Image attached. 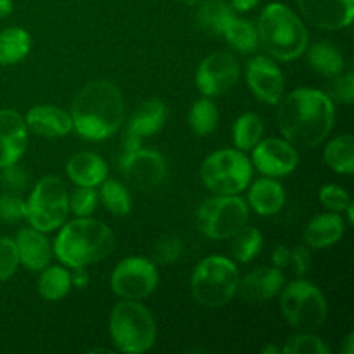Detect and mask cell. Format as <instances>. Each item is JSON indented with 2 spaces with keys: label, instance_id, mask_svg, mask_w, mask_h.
Wrapping results in <instances>:
<instances>
[{
  "label": "cell",
  "instance_id": "obj_1",
  "mask_svg": "<svg viewBox=\"0 0 354 354\" xmlns=\"http://www.w3.org/2000/svg\"><path fill=\"white\" fill-rule=\"evenodd\" d=\"M279 106L280 133L296 149L317 147L334 127V100L322 90L297 88Z\"/></svg>",
  "mask_w": 354,
  "mask_h": 354
},
{
  "label": "cell",
  "instance_id": "obj_2",
  "mask_svg": "<svg viewBox=\"0 0 354 354\" xmlns=\"http://www.w3.org/2000/svg\"><path fill=\"white\" fill-rule=\"evenodd\" d=\"M73 130L92 142L106 140L120 130L124 120V100L120 88L107 80L88 82L71 106Z\"/></svg>",
  "mask_w": 354,
  "mask_h": 354
},
{
  "label": "cell",
  "instance_id": "obj_3",
  "mask_svg": "<svg viewBox=\"0 0 354 354\" xmlns=\"http://www.w3.org/2000/svg\"><path fill=\"white\" fill-rule=\"evenodd\" d=\"M116 239L113 230L93 218H76L59 230L52 252L68 268L88 266L113 254Z\"/></svg>",
  "mask_w": 354,
  "mask_h": 354
},
{
  "label": "cell",
  "instance_id": "obj_4",
  "mask_svg": "<svg viewBox=\"0 0 354 354\" xmlns=\"http://www.w3.org/2000/svg\"><path fill=\"white\" fill-rule=\"evenodd\" d=\"M256 30L263 50L277 61L301 57L310 44L303 19L282 2H272L261 10Z\"/></svg>",
  "mask_w": 354,
  "mask_h": 354
},
{
  "label": "cell",
  "instance_id": "obj_5",
  "mask_svg": "<svg viewBox=\"0 0 354 354\" xmlns=\"http://www.w3.org/2000/svg\"><path fill=\"white\" fill-rule=\"evenodd\" d=\"M109 332L118 351L140 354L156 342V322L151 311L138 301L123 299L114 304L109 317Z\"/></svg>",
  "mask_w": 354,
  "mask_h": 354
},
{
  "label": "cell",
  "instance_id": "obj_6",
  "mask_svg": "<svg viewBox=\"0 0 354 354\" xmlns=\"http://www.w3.org/2000/svg\"><path fill=\"white\" fill-rule=\"evenodd\" d=\"M239 268L230 258L213 254L199 261L190 279L192 296L201 306L221 308L237 294Z\"/></svg>",
  "mask_w": 354,
  "mask_h": 354
},
{
  "label": "cell",
  "instance_id": "obj_7",
  "mask_svg": "<svg viewBox=\"0 0 354 354\" xmlns=\"http://www.w3.org/2000/svg\"><path fill=\"white\" fill-rule=\"evenodd\" d=\"M252 162L239 149H221L204 159L201 180L214 196H239L249 187Z\"/></svg>",
  "mask_w": 354,
  "mask_h": 354
},
{
  "label": "cell",
  "instance_id": "obj_8",
  "mask_svg": "<svg viewBox=\"0 0 354 354\" xmlns=\"http://www.w3.org/2000/svg\"><path fill=\"white\" fill-rule=\"evenodd\" d=\"M283 318L301 332H313L327 320V299L315 283L297 279L280 290Z\"/></svg>",
  "mask_w": 354,
  "mask_h": 354
},
{
  "label": "cell",
  "instance_id": "obj_9",
  "mask_svg": "<svg viewBox=\"0 0 354 354\" xmlns=\"http://www.w3.org/2000/svg\"><path fill=\"white\" fill-rule=\"evenodd\" d=\"M69 213V194L57 176L38 180L26 201V220L37 230L54 232L64 225Z\"/></svg>",
  "mask_w": 354,
  "mask_h": 354
},
{
  "label": "cell",
  "instance_id": "obj_10",
  "mask_svg": "<svg viewBox=\"0 0 354 354\" xmlns=\"http://www.w3.org/2000/svg\"><path fill=\"white\" fill-rule=\"evenodd\" d=\"M197 228L213 241L230 239L249 221V206L239 196H214L197 209Z\"/></svg>",
  "mask_w": 354,
  "mask_h": 354
},
{
  "label": "cell",
  "instance_id": "obj_11",
  "mask_svg": "<svg viewBox=\"0 0 354 354\" xmlns=\"http://www.w3.org/2000/svg\"><path fill=\"white\" fill-rule=\"evenodd\" d=\"M158 282V266L144 256L124 258L118 263L111 275V289L121 299H144L154 292Z\"/></svg>",
  "mask_w": 354,
  "mask_h": 354
},
{
  "label": "cell",
  "instance_id": "obj_12",
  "mask_svg": "<svg viewBox=\"0 0 354 354\" xmlns=\"http://www.w3.org/2000/svg\"><path fill=\"white\" fill-rule=\"evenodd\" d=\"M241 76V62L232 52L220 50L207 55L196 71L197 90L204 97H220L237 83Z\"/></svg>",
  "mask_w": 354,
  "mask_h": 354
},
{
  "label": "cell",
  "instance_id": "obj_13",
  "mask_svg": "<svg viewBox=\"0 0 354 354\" xmlns=\"http://www.w3.org/2000/svg\"><path fill=\"white\" fill-rule=\"evenodd\" d=\"M120 169L128 182L140 190H152L161 185L168 176L166 159L152 149H137L123 152Z\"/></svg>",
  "mask_w": 354,
  "mask_h": 354
},
{
  "label": "cell",
  "instance_id": "obj_14",
  "mask_svg": "<svg viewBox=\"0 0 354 354\" xmlns=\"http://www.w3.org/2000/svg\"><path fill=\"white\" fill-rule=\"evenodd\" d=\"M252 165L261 175L282 178L297 168L299 154L286 138H266L252 147Z\"/></svg>",
  "mask_w": 354,
  "mask_h": 354
},
{
  "label": "cell",
  "instance_id": "obj_15",
  "mask_svg": "<svg viewBox=\"0 0 354 354\" xmlns=\"http://www.w3.org/2000/svg\"><path fill=\"white\" fill-rule=\"evenodd\" d=\"M245 80L252 95L270 106H279L283 99L286 78L279 66L268 55H254L245 68Z\"/></svg>",
  "mask_w": 354,
  "mask_h": 354
},
{
  "label": "cell",
  "instance_id": "obj_16",
  "mask_svg": "<svg viewBox=\"0 0 354 354\" xmlns=\"http://www.w3.org/2000/svg\"><path fill=\"white\" fill-rule=\"evenodd\" d=\"M304 19L327 31L344 30L353 23L354 0H297Z\"/></svg>",
  "mask_w": 354,
  "mask_h": 354
},
{
  "label": "cell",
  "instance_id": "obj_17",
  "mask_svg": "<svg viewBox=\"0 0 354 354\" xmlns=\"http://www.w3.org/2000/svg\"><path fill=\"white\" fill-rule=\"evenodd\" d=\"M286 277L277 266H259L239 279L237 294L248 303H266L279 296Z\"/></svg>",
  "mask_w": 354,
  "mask_h": 354
},
{
  "label": "cell",
  "instance_id": "obj_18",
  "mask_svg": "<svg viewBox=\"0 0 354 354\" xmlns=\"http://www.w3.org/2000/svg\"><path fill=\"white\" fill-rule=\"evenodd\" d=\"M28 145V127L17 111H0V168L17 165Z\"/></svg>",
  "mask_w": 354,
  "mask_h": 354
},
{
  "label": "cell",
  "instance_id": "obj_19",
  "mask_svg": "<svg viewBox=\"0 0 354 354\" xmlns=\"http://www.w3.org/2000/svg\"><path fill=\"white\" fill-rule=\"evenodd\" d=\"M28 131L44 138H61L73 131L71 114L59 106L40 104L28 111L26 118Z\"/></svg>",
  "mask_w": 354,
  "mask_h": 354
},
{
  "label": "cell",
  "instance_id": "obj_20",
  "mask_svg": "<svg viewBox=\"0 0 354 354\" xmlns=\"http://www.w3.org/2000/svg\"><path fill=\"white\" fill-rule=\"evenodd\" d=\"M16 248L19 254V263L30 272H41L50 265L52 248L44 232L30 227H23L16 234Z\"/></svg>",
  "mask_w": 354,
  "mask_h": 354
},
{
  "label": "cell",
  "instance_id": "obj_21",
  "mask_svg": "<svg viewBox=\"0 0 354 354\" xmlns=\"http://www.w3.org/2000/svg\"><path fill=\"white\" fill-rule=\"evenodd\" d=\"M66 173L76 187H99L107 178V165L95 152H78L69 158Z\"/></svg>",
  "mask_w": 354,
  "mask_h": 354
},
{
  "label": "cell",
  "instance_id": "obj_22",
  "mask_svg": "<svg viewBox=\"0 0 354 354\" xmlns=\"http://www.w3.org/2000/svg\"><path fill=\"white\" fill-rule=\"evenodd\" d=\"M346 230V223L339 213L317 214L304 230V241L313 249H327L337 244Z\"/></svg>",
  "mask_w": 354,
  "mask_h": 354
},
{
  "label": "cell",
  "instance_id": "obj_23",
  "mask_svg": "<svg viewBox=\"0 0 354 354\" xmlns=\"http://www.w3.org/2000/svg\"><path fill=\"white\" fill-rule=\"evenodd\" d=\"M166 116H168V109H166V104L162 100H145L131 114L130 121H128L127 133L133 135V137L140 138V140L152 137V135H156L161 130L166 121Z\"/></svg>",
  "mask_w": 354,
  "mask_h": 354
},
{
  "label": "cell",
  "instance_id": "obj_24",
  "mask_svg": "<svg viewBox=\"0 0 354 354\" xmlns=\"http://www.w3.org/2000/svg\"><path fill=\"white\" fill-rule=\"evenodd\" d=\"M286 190L275 178H259L249 189L248 203L261 216H273L286 206Z\"/></svg>",
  "mask_w": 354,
  "mask_h": 354
},
{
  "label": "cell",
  "instance_id": "obj_25",
  "mask_svg": "<svg viewBox=\"0 0 354 354\" xmlns=\"http://www.w3.org/2000/svg\"><path fill=\"white\" fill-rule=\"evenodd\" d=\"M237 16L227 0H203L197 6L196 19L201 30L209 35H221L223 37L228 24Z\"/></svg>",
  "mask_w": 354,
  "mask_h": 354
},
{
  "label": "cell",
  "instance_id": "obj_26",
  "mask_svg": "<svg viewBox=\"0 0 354 354\" xmlns=\"http://www.w3.org/2000/svg\"><path fill=\"white\" fill-rule=\"evenodd\" d=\"M308 64L325 78H334L335 75L344 71V57L341 50L330 41H318L306 48Z\"/></svg>",
  "mask_w": 354,
  "mask_h": 354
},
{
  "label": "cell",
  "instance_id": "obj_27",
  "mask_svg": "<svg viewBox=\"0 0 354 354\" xmlns=\"http://www.w3.org/2000/svg\"><path fill=\"white\" fill-rule=\"evenodd\" d=\"M31 48V37L23 28H7L0 31V66H10L23 61Z\"/></svg>",
  "mask_w": 354,
  "mask_h": 354
},
{
  "label": "cell",
  "instance_id": "obj_28",
  "mask_svg": "<svg viewBox=\"0 0 354 354\" xmlns=\"http://www.w3.org/2000/svg\"><path fill=\"white\" fill-rule=\"evenodd\" d=\"M324 159L330 169L341 175L354 171V138L351 133L332 138L324 151Z\"/></svg>",
  "mask_w": 354,
  "mask_h": 354
},
{
  "label": "cell",
  "instance_id": "obj_29",
  "mask_svg": "<svg viewBox=\"0 0 354 354\" xmlns=\"http://www.w3.org/2000/svg\"><path fill=\"white\" fill-rule=\"evenodd\" d=\"M71 275L62 266H45L38 277V294L45 301H61L71 290Z\"/></svg>",
  "mask_w": 354,
  "mask_h": 354
},
{
  "label": "cell",
  "instance_id": "obj_30",
  "mask_svg": "<svg viewBox=\"0 0 354 354\" xmlns=\"http://www.w3.org/2000/svg\"><path fill=\"white\" fill-rule=\"evenodd\" d=\"M263 248V235L258 228L254 227H244L241 230L235 232L230 237V245L228 251L230 256L237 263H249L261 252Z\"/></svg>",
  "mask_w": 354,
  "mask_h": 354
},
{
  "label": "cell",
  "instance_id": "obj_31",
  "mask_svg": "<svg viewBox=\"0 0 354 354\" xmlns=\"http://www.w3.org/2000/svg\"><path fill=\"white\" fill-rule=\"evenodd\" d=\"M232 133H234V144L239 151H252V147L261 140L265 133V123L259 114L244 113L235 120Z\"/></svg>",
  "mask_w": 354,
  "mask_h": 354
},
{
  "label": "cell",
  "instance_id": "obj_32",
  "mask_svg": "<svg viewBox=\"0 0 354 354\" xmlns=\"http://www.w3.org/2000/svg\"><path fill=\"white\" fill-rule=\"evenodd\" d=\"M223 37L227 40V44L234 50L241 52V54H252V52H256V48L259 45L256 24L248 19H241L237 16L228 24Z\"/></svg>",
  "mask_w": 354,
  "mask_h": 354
},
{
  "label": "cell",
  "instance_id": "obj_33",
  "mask_svg": "<svg viewBox=\"0 0 354 354\" xmlns=\"http://www.w3.org/2000/svg\"><path fill=\"white\" fill-rule=\"evenodd\" d=\"M99 201L114 216H127L131 211V197L127 187L118 180H104L100 183Z\"/></svg>",
  "mask_w": 354,
  "mask_h": 354
},
{
  "label": "cell",
  "instance_id": "obj_34",
  "mask_svg": "<svg viewBox=\"0 0 354 354\" xmlns=\"http://www.w3.org/2000/svg\"><path fill=\"white\" fill-rule=\"evenodd\" d=\"M218 107L209 97L196 100L189 111V124L197 137H207L218 124Z\"/></svg>",
  "mask_w": 354,
  "mask_h": 354
},
{
  "label": "cell",
  "instance_id": "obj_35",
  "mask_svg": "<svg viewBox=\"0 0 354 354\" xmlns=\"http://www.w3.org/2000/svg\"><path fill=\"white\" fill-rule=\"evenodd\" d=\"M283 354H330L328 346L313 332H301L289 339L282 348Z\"/></svg>",
  "mask_w": 354,
  "mask_h": 354
},
{
  "label": "cell",
  "instance_id": "obj_36",
  "mask_svg": "<svg viewBox=\"0 0 354 354\" xmlns=\"http://www.w3.org/2000/svg\"><path fill=\"white\" fill-rule=\"evenodd\" d=\"M97 204H99V192L95 187H76L69 196V211L78 218L90 216L97 209Z\"/></svg>",
  "mask_w": 354,
  "mask_h": 354
},
{
  "label": "cell",
  "instance_id": "obj_37",
  "mask_svg": "<svg viewBox=\"0 0 354 354\" xmlns=\"http://www.w3.org/2000/svg\"><path fill=\"white\" fill-rule=\"evenodd\" d=\"M183 244L178 235H165L154 245V261L159 265H173L182 258Z\"/></svg>",
  "mask_w": 354,
  "mask_h": 354
},
{
  "label": "cell",
  "instance_id": "obj_38",
  "mask_svg": "<svg viewBox=\"0 0 354 354\" xmlns=\"http://www.w3.org/2000/svg\"><path fill=\"white\" fill-rule=\"evenodd\" d=\"M19 266V254L14 239L0 237V282L10 279Z\"/></svg>",
  "mask_w": 354,
  "mask_h": 354
},
{
  "label": "cell",
  "instance_id": "obj_39",
  "mask_svg": "<svg viewBox=\"0 0 354 354\" xmlns=\"http://www.w3.org/2000/svg\"><path fill=\"white\" fill-rule=\"evenodd\" d=\"M318 197H320L322 206L327 207V209L332 211V213H344L346 207H348V204L351 203V197H349V194L339 185L322 187Z\"/></svg>",
  "mask_w": 354,
  "mask_h": 354
},
{
  "label": "cell",
  "instance_id": "obj_40",
  "mask_svg": "<svg viewBox=\"0 0 354 354\" xmlns=\"http://www.w3.org/2000/svg\"><path fill=\"white\" fill-rule=\"evenodd\" d=\"M332 100L342 104H351L354 100V75L351 71L339 73L330 83V92L327 93Z\"/></svg>",
  "mask_w": 354,
  "mask_h": 354
},
{
  "label": "cell",
  "instance_id": "obj_41",
  "mask_svg": "<svg viewBox=\"0 0 354 354\" xmlns=\"http://www.w3.org/2000/svg\"><path fill=\"white\" fill-rule=\"evenodd\" d=\"M26 218V201L14 194H6L0 197V220L14 223Z\"/></svg>",
  "mask_w": 354,
  "mask_h": 354
},
{
  "label": "cell",
  "instance_id": "obj_42",
  "mask_svg": "<svg viewBox=\"0 0 354 354\" xmlns=\"http://www.w3.org/2000/svg\"><path fill=\"white\" fill-rule=\"evenodd\" d=\"M290 265H292L294 273L297 277L306 275L311 266V252L306 245L299 244L294 249H290Z\"/></svg>",
  "mask_w": 354,
  "mask_h": 354
},
{
  "label": "cell",
  "instance_id": "obj_43",
  "mask_svg": "<svg viewBox=\"0 0 354 354\" xmlns=\"http://www.w3.org/2000/svg\"><path fill=\"white\" fill-rule=\"evenodd\" d=\"M2 169L3 185L9 187L10 190H23L26 187V173H24V169H21L17 165L7 166V168Z\"/></svg>",
  "mask_w": 354,
  "mask_h": 354
},
{
  "label": "cell",
  "instance_id": "obj_44",
  "mask_svg": "<svg viewBox=\"0 0 354 354\" xmlns=\"http://www.w3.org/2000/svg\"><path fill=\"white\" fill-rule=\"evenodd\" d=\"M273 265L277 266V268H286V266L290 265V249L287 248L286 244L282 245H277L275 251H273Z\"/></svg>",
  "mask_w": 354,
  "mask_h": 354
},
{
  "label": "cell",
  "instance_id": "obj_45",
  "mask_svg": "<svg viewBox=\"0 0 354 354\" xmlns=\"http://www.w3.org/2000/svg\"><path fill=\"white\" fill-rule=\"evenodd\" d=\"M71 275V286L78 287V289H85L90 282V275L85 270V266H78V268H73Z\"/></svg>",
  "mask_w": 354,
  "mask_h": 354
},
{
  "label": "cell",
  "instance_id": "obj_46",
  "mask_svg": "<svg viewBox=\"0 0 354 354\" xmlns=\"http://www.w3.org/2000/svg\"><path fill=\"white\" fill-rule=\"evenodd\" d=\"M228 3H230L235 12H251L258 6L259 0H230Z\"/></svg>",
  "mask_w": 354,
  "mask_h": 354
},
{
  "label": "cell",
  "instance_id": "obj_47",
  "mask_svg": "<svg viewBox=\"0 0 354 354\" xmlns=\"http://www.w3.org/2000/svg\"><path fill=\"white\" fill-rule=\"evenodd\" d=\"M12 12V0H0V19Z\"/></svg>",
  "mask_w": 354,
  "mask_h": 354
},
{
  "label": "cell",
  "instance_id": "obj_48",
  "mask_svg": "<svg viewBox=\"0 0 354 354\" xmlns=\"http://www.w3.org/2000/svg\"><path fill=\"white\" fill-rule=\"evenodd\" d=\"M341 353L342 354H353L354 353V334H349L348 337H346L344 346L341 348Z\"/></svg>",
  "mask_w": 354,
  "mask_h": 354
},
{
  "label": "cell",
  "instance_id": "obj_49",
  "mask_svg": "<svg viewBox=\"0 0 354 354\" xmlns=\"http://www.w3.org/2000/svg\"><path fill=\"white\" fill-rule=\"evenodd\" d=\"M261 353H263V354H280V353H282V349L277 348V346H272V344H270V346H266V348L263 349Z\"/></svg>",
  "mask_w": 354,
  "mask_h": 354
},
{
  "label": "cell",
  "instance_id": "obj_50",
  "mask_svg": "<svg viewBox=\"0 0 354 354\" xmlns=\"http://www.w3.org/2000/svg\"><path fill=\"white\" fill-rule=\"evenodd\" d=\"M346 213H348V223L353 225L354 223V209H353V201L348 204V207H346Z\"/></svg>",
  "mask_w": 354,
  "mask_h": 354
},
{
  "label": "cell",
  "instance_id": "obj_51",
  "mask_svg": "<svg viewBox=\"0 0 354 354\" xmlns=\"http://www.w3.org/2000/svg\"><path fill=\"white\" fill-rule=\"evenodd\" d=\"M201 2H203V0H183V3H187V6L190 7H197Z\"/></svg>",
  "mask_w": 354,
  "mask_h": 354
}]
</instances>
